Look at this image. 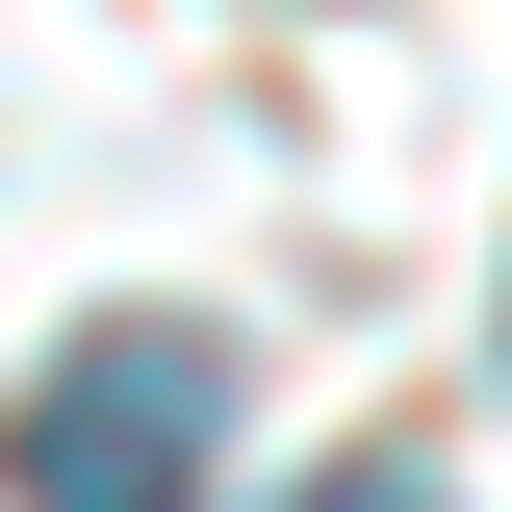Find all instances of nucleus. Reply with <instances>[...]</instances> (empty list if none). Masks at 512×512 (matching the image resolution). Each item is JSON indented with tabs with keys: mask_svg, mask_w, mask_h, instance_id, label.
<instances>
[{
	"mask_svg": "<svg viewBox=\"0 0 512 512\" xmlns=\"http://www.w3.org/2000/svg\"><path fill=\"white\" fill-rule=\"evenodd\" d=\"M205 436H231V359H205L180 308H103L26 410H0L26 512H205Z\"/></svg>",
	"mask_w": 512,
	"mask_h": 512,
	"instance_id": "nucleus-1",
	"label": "nucleus"
},
{
	"mask_svg": "<svg viewBox=\"0 0 512 512\" xmlns=\"http://www.w3.org/2000/svg\"><path fill=\"white\" fill-rule=\"evenodd\" d=\"M308 512H436V461H308Z\"/></svg>",
	"mask_w": 512,
	"mask_h": 512,
	"instance_id": "nucleus-2",
	"label": "nucleus"
}]
</instances>
